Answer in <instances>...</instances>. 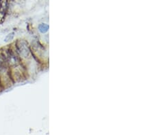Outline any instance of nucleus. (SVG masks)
I'll return each instance as SVG.
<instances>
[{"label": "nucleus", "instance_id": "1", "mask_svg": "<svg viewBox=\"0 0 154 135\" xmlns=\"http://www.w3.org/2000/svg\"><path fill=\"white\" fill-rule=\"evenodd\" d=\"M14 37V34L13 32L12 33H10L8 34V35H6V37H5L4 38V42H6V43H8V42H10L13 40Z\"/></svg>", "mask_w": 154, "mask_h": 135}, {"label": "nucleus", "instance_id": "2", "mask_svg": "<svg viewBox=\"0 0 154 135\" xmlns=\"http://www.w3.org/2000/svg\"><path fill=\"white\" fill-rule=\"evenodd\" d=\"M38 29H39V31H41V32L45 33V32H46L47 31H48V27L45 25H39Z\"/></svg>", "mask_w": 154, "mask_h": 135}, {"label": "nucleus", "instance_id": "3", "mask_svg": "<svg viewBox=\"0 0 154 135\" xmlns=\"http://www.w3.org/2000/svg\"></svg>", "mask_w": 154, "mask_h": 135}]
</instances>
